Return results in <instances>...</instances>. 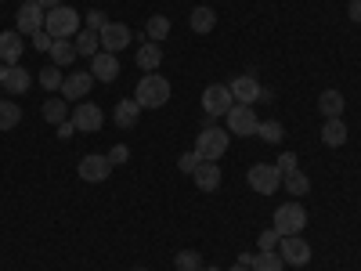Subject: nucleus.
<instances>
[{
    "instance_id": "5701e85b",
    "label": "nucleus",
    "mask_w": 361,
    "mask_h": 271,
    "mask_svg": "<svg viewBox=\"0 0 361 271\" xmlns=\"http://www.w3.org/2000/svg\"><path fill=\"white\" fill-rule=\"evenodd\" d=\"M159 62H163V51H159V44L148 40V44L137 51V66H141L145 73H156V69H159Z\"/></svg>"
},
{
    "instance_id": "1a4fd4ad",
    "label": "nucleus",
    "mask_w": 361,
    "mask_h": 271,
    "mask_svg": "<svg viewBox=\"0 0 361 271\" xmlns=\"http://www.w3.org/2000/svg\"><path fill=\"white\" fill-rule=\"evenodd\" d=\"M44 18H47V11L37 4V0H25V4L18 8V33H29V37H37L40 29H44Z\"/></svg>"
},
{
    "instance_id": "f8f14e48",
    "label": "nucleus",
    "mask_w": 361,
    "mask_h": 271,
    "mask_svg": "<svg viewBox=\"0 0 361 271\" xmlns=\"http://www.w3.org/2000/svg\"><path fill=\"white\" fill-rule=\"evenodd\" d=\"M228 90H231V98H235L238 105H253V102H260V95H264V87H260L253 76H238V80H231Z\"/></svg>"
},
{
    "instance_id": "c85d7f7f",
    "label": "nucleus",
    "mask_w": 361,
    "mask_h": 271,
    "mask_svg": "<svg viewBox=\"0 0 361 271\" xmlns=\"http://www.w3.org/2000/svg\"><path fill=\"white\" fill-rule=\"evenodd\" d=\"M250 267H253V271H282V267H286V260L279 257V250H275V253H257Z\"/></svg>"
},
{
    "instance_id": "c03bdc74",
    "label": "nucleus",
    "mask_w": 361,
    "mask_h": 271,
    "mask_svg": "<svg viewBox=\"0 0 361 271\" xmlns=\"http://www.w3.org/2000/svg\"><path fill=\"white\" fill-rule=\"evenodd\" d=\"M4 69H8V66H4V62H0V80H4Z\"/></svg>"
},
{
    "instance_id": "4c0bfd02",
    "label": "nucleus",
    "mask_w": 361,
    "mask_h": 271,
    "mask_svg": "<svg viewBox=\"0 0 361 271\" xmlns=\"http://www.w3.org/2000/svg\"><path fill=\"white\" fill-rule=\"evenodd\" d=\"M127 159H130V148H127V145H116L112 152H109V163H112V167H116V163H127Z\"/></svg>"
},
{
    "instance_id": "4468645a",
    "label": "nucleus",
    "mask_w": 361,
    "mask_h": 271,
    "mask_svg": "<svg viewBox=\"0 0 361 271\" xmlns=\"http://www.w3.org/2000/svg\"><path fill=\"white\" fill-rule=\"evenodd\" d=\"M90 87H94V76H90V69L73 73V76L62 83V98H66V102H83Z\"/></svg>"
},
{
    "instance_id": "c756f323",
    "label": "nucleus",
    "mask_w": 361,
    "mask_h": 271,
    "mask_svg": "<svg viewBox=\"0 0 361 271\" xmlns=\"http://www.w3.org/2000/svg\"><path fill=\"white\" fill-rule=\"evenodd\" d=\"M18 119H22V109L15 102H0V131L18 127Z\"/></svg>"
},
{
    "instance_id": "9d476101",
    "label": "nucleus",
    "mask_w": 361,
    "mask_h": 271,
    "mask_svg": "<svg viewBox=\"0 0 361 271\" xmlns=\"http://www.w3.org/2000/svg\"><path fill=\"white\" fill-rule=\"evenodd\" d=\"M73 124H76V131L94 134V131H102V124H105V112H102L98 105H90V102H80V105L73 109Z\"/></svg>"
},
{
    "instance_id": "a19ab883",
    "label": "nucleus",
    "mask_w": 361,
    "mask_h": 271,
    "mask_svg": "<svg viewBox=\"0 0 361 271\" xmlns=\"http://www.w3.org/2000/svg\"><path fill=\"white\" fill-rule=\"evenodd\" d=\"M347 11H350L354 22H361V0H350V8H347Z\"/></svg>"
},
{
    "instance_id": "a878e982",
    "label": "nucleus",
    "mask_w": 361,
    "mask_h": 271,
    "mask_svg": "<svg viewBox=\"0 0 361 271\" xmlns=\"http://www.w3.org/2000/svg\"><path fill=\"white\" fill-rule=\"evenodd\" d=\"M257 138L267 141V145H279V141L286 138V127L279 124V119H264V124L257 127Z\"/></svg>"
},
{
    "instance_id": "4be33fe9",
    "label": "nucleus",
    "mask_w": 361,
    "mask_h": 271,
    "mask_svg": "<svg viewBox=\"0 0 361 271\" xmlns=\"http://www.w3.org/2000/svg\"><path fill=\"white\" fill-rule=\"evenodd\" d=\"M318 109H322V116H325V119H336V116L343 112V95H340V90H322Z\"/></svg>"
},
{
    "instance_id": "473e14b6",
    "label": "nucleus",
    "mask_w": 361,
    "mask_h": 271,
    "mask_svg": "<svg viewBox=\"0 0 361 271\" xmlns=\"http://www.w3.org/2000/svg\"><path fill=\"white\" fill-rule=\"evenodd\" d=\"M173 264H177V271H199V267H202V257H199L195 250H180V253L173 257Z\"/></svg>"
},
{
    "instance_id": "b1692460",
    "label": "nucleus",
    "mask_w": 361,
    "mask_h": 271,
    "mask_svg": "<svg viewBox=\"0 0 361 271\" xmlns=\"http://www.w3.org/2000/svg\"><path fill=\"white\" fill-rule=\"evenodd\" d=\"M98 51H102V40H98V33H94V29H80V33H76V54L94 58Z\"/></svg>"
},
{
    "instance_id": "aec40b11",
    "label": "nucleus",
    "mask_w": 361,
    "mask_h": 271,
    "mask_svg": "<svg viewBox=\"0 0 361 271\" xmlns=\"http://www.w3.org/2000/svg\"><path fill=\"white\" fill-rule=\"evenodd\" d=\"M47 54H51V66H58V69H62V66H73V62H76V44H69V40H54Z\"/></svg>"
},
{
    "instance_id": "37998d69",
    "label": "nucleus",
    "mask_w": 361,
    "mask_h": 271,
    "mask_svg": "<svg viewBox=\"0 0 361 271\" xmlns=\"http://www.w3.org/2000/svg\"><path fill=\"white\" fill-rule=\"evenodd\" d=\"M231 271H253V267H250V264H235Z\"/></svg>"
},
{
    "instance_id": "7ed1b4c3",
    "label": "nucleus",
    "mask_w": 361,
    "mask_h": 271,
    "mask_svg": "<svg viewBox=\"0 0 361 271\" xmlns=\"http://www.w3.org/2000/svg\"><path fill=\"white\" fill-rule=\"evenodd\" d=\"M275 228L279 235H300L307 228V210L300 206V203H282L279 210H275Z\"/></svg>"
},
{
    "instance_id": "a211bd4d",
    "label": "nucleus",
    "mask_w": 361,
    "mask_h": 271,
    "mask_svg": "<svg viewBox=\"0 0 361 271\" xmlns=\"http://www.w3.org/2000/svg\"><path fill=\"white\" fill-rule=\"evenodd\" d=\"M29 83H33V76H29L22 66H8L4 69V80H0V87H4L8 95H25Z\"/></svg>"
},
{
    "instance_id": "ea45409f",
    "label": "nucleus",
    "mask_w": 361,
    "mask_h": 271,
    "mask_svg": "<svg viewBox=\"0 0 361 271\" xmlns=\"http://www.w3.org/2000/svg\"><path fill=\"white\" fill-rule=\"evenodd\" d=\"M33 44H37V51H51V44H54V40H51V37L44 33V29H40V33L33 37Z\"/></svg>"
},
{
    "instance_id": "2f4dec72",
    "label": "nucleus",
    "mask_w": 361,
    "mask_h": 271,
    "mask_svg": "<svg viewBox=\"0 0 361 271\" xmlns=\"http://www.w3.org/2000/svg\"><path fill=\"white\" fill-rule=\"evenodd\" d=\"M37 80H40L44 90H62V83H66V80H62V69H58V66H47Z\"/></svg>"
},
{
    "instance_id": "393cba45",
    "label": "nucleus",
    "mask_w": 361,
    "mask_h": 271,
    "mask_svg": "<svg viewBox=\"0 0 361 271\" xmlns=\"http://www.w3.org/2000/svg\"><path fill=\"white\" fill-rule=\"evenodd\" d=\"M145 33H148V40H152V44L166 40L170 37V18L166 15H152V18L145 22Z\"/></svg>"
},
{
    "instance_id": "9b49d317",
    "label": "nucleus",
    "mask_w": 361,
    "mask_h": 271,
    "mask_svg": "<svg viewBox=\"0 0 361 271\" xmlns=\"http://www.w3.org/2000/svg\"><path fill=\"white\" fill-rule=\"evenodd\" d=\"M90 76L102 80V83H112L119 76V58L112 51H98L94 58H90Z\"/></svg>"
},
{
    "instance_id": "cd10ccee",
    "label": "nucleus",
    "mask_w": 361,
    "mask_h": 271,
    "mask_svg": "<svg viewBox=\"0 0 361 271\" xmlns=\"http://www.w3.org/2000/svg\"><path fill=\"white\" fill-rule=\"evenodd\" d=\"M282 185H286V192H289V195H307V192H311L307 174H300V170L286 174V177H282Z\"/></svg>"
},
{
    "instance_id": "de8ad7c7",
    "label": "nucleus",
    "mask_w": 361,
    "mask_h": 271,
    "mask_svg": "<svg viewBox=\"0 0 361 271\" xmlns=\"http://www.w3.org/2000/svg\"><path fill=\"white\" fill-rule=\"evenodd\" d=\"M177 4H180V0H177Z\"/></svg>"
},
{
    "instance_id": "dca6fc26",
    "label": "nucleus",
    "mask_w": 361,
    "mask_h": 271,
    "mask_svg": "<svg viewBox=\"0 0 361 271\" xmlns=\"http://www.w3.org/2000/svg\"><path fill=\"white\" fill-rule=\"evenodd\" d=\"M192 177H195V188H199V192H217V188H221V167L209 163V159H202Z\"/></svg>"
},
{
    "instance_id": "412c9836",
    "label": "nucleus",
    "mask_w": 361,
    "mask_h": 271,
    "mask_svg": "<svg viewBox=\"0 0 361 271\" xmlns=\"http://www.w3.org/2000/svg\"><path fill=\"white\" fill-rule=\"evenodd\" d=\"M137 116H141V105H137L134 98H123V102L116 105V112H112V119H116L119 127H134Z\"/></svg>"
},
{
    "instance_id": "ddd939ff",
    "label": "nucleus",
    "mask_w": 361,
    "mask_h": 271,
    "mask_svg": "<svg viewBox=\"0 0 361 271\" xmlns=\"http://www.w3.org/2000/svg\"><path fill=\"white\" fill-rule=\"evenodd\" d=\"M98 40H102V51H123L127 44H130V29L123 25V22H109L102 33H98Z\"/></svg>"
},
{
    "instance_id": "a18cd8bd",
    "label": "nucleus",
    "mask_w": 361,
    "mask_h": 271,
    "mask_svg": "<svg viewBox=\"0 0 361 271\" xmlns=\"http://www.w3.org/2000/svg\"><path fill=\"white\" fill-rule=\"evenodd\" d=\"M199 271H217V267H214V264H209V267H199Z\"/></svg>"
},
{
    "instance_id": "0eeeda50",
    "label": "nucleus",
    "mask_w": 361,
    "mask_h": 271,
    "mask_svg": "<svg viewBox=\"0 0 361 271\" xmlns=\"http://www.w3.org/2000/svg\"><path fill=\"white\" fill-rule=\"evenodd\" d=\"M231 105H235V98H231V90L224 83H214V87L202 90V112L206 116H228Z\"/></svg>"
},
{
    "instance_id": "72a5a7b5",
    "label": "nucleus",
    "mask_w": 361,
    "mask_h": 271,
    "mask_svg": "<svg viewBox=\"0 0 361 271\" xmlns=\"http://www.w3.org/2000/svg\"><path fill=\"white\" fill-rule=\"evenodd\" d=\"M279 243H282V235H279L275 228L260 231V253H275V250H279Z\"/></svg>"
},
{
    "instance_id": "7c9ffc66",
    "label": "nucleus",
    "mask_w": 361,
    "mask_h": 271,
    "mask_svg": "<svg viewBox=\"0 0 361 271\" xmlns=\"http://www.w3.org/2000/svg\"><path fill=\"white\" fill-rule=\"evenodd\" d=\"M44 119L47 124H66V98H51V102H44Z\"/></svg>"
},
{
    "instance_id": "39448f33",
    "label": "nucleus",
    "mask_w": 361,
    "mask_h": 271,
    "mask_svg": "<svg viewBox=\"0 0 361 271\" xmlns=\"http://www.w3.org/2000/svg\"><path fill=\"white\" fill-rule=\"evenodd\" d=\"M195 152H199L202 159H209V163H217V159L228 152V131H221V127H206V131L195 138Z\"/></svg>"
},
{
    "instance_id": "bb28decb",
    "label": "nucleus",
    "mask_w": 361,
    "mask_h": 271,
    "mask_svg": "<svg viewBox=\"0 0 361 271\" xmlns=\"http://www.w3.org/2000/svg\"><path fill=\"white\" fill-rule=\"evenodd\" d=\"M188 22H192V29H195V33H209V29L217 25V15H214V8H195Z\"/></svg>"
},
{
    "instance_id": "f704fd0d",
    "label": "nucleus",
    "mask_w": 361,
    "mask_h": 271,
    "mask_svg": "<svg viewBox=\"0 0 361 271\" xmlns=\"http://www.w3.org/2000/svg\"><path fill=\"white\" fill-rule=\"evenodd\" d=\"M202 163V156L195 152V148H192V152H180V159H177V167H180V174H195V167Z\"/></svg>"
},
{
    "instance_id": "e433bc0d",
    "label": "nucleus",
    "mask_w": 361,
    "mask_h": 271,
    "mask_svg": "<svg viewBox=\"0 0 361 271\" xmlns=\"http://www.w3.org/2000/svg\"><path fill=\"white\" fill-rule=\"evenodd\" d=\"M275 167L282 170V177H286V174H293V170H296V152H282Z\"/></svg>"
},
{
    "instance_id": "58836bf2",
    "label": "nucleus",
    "mask_w": 361,
    "mask_h": 271,
    "mask_svg": "<svg viewBox=\"0 0 361 271\" xmlns=\"http://www.w3.org/2000/svg\"><path fill=\"white\" fill-rule=\"evenodd\" d=\"M54 131H58V138H62V141H69L76 134V124H73V119H66V124H58Z\"/></svg>"
},
{
    "instance_id": "6e6552de",
    "label": "nucleus",
    "mask_w": 361,
    "mask_h": 271,
    "mask_svg": "<svg viewBox=\"0 0 361 271\" xmlns=\"http://www.w3.org/2000/svg\"><path fill=\"white\" fill-rule=\"evenodd\" d=\"M279 257L293 267H304L311 260V246L304 243L300 235H282V243H279Z\"/></svg>"
},
{
    "instance_id": "6ab92c4d",
    "label": "nucleus",
    "mask_w": 361,
    "mask_h": 271,
    "mask_svg": "<svg viewBox=\"0 0 361 271\" xmlns=\"http://www.w3.org/2000/svg\"><path fill=\"white\" fill-rule=\"evenodd\" d=\"M322 141L329 145V148H340L343 141H347V124L336 116V119H325V127H322Z\"/></svg>"
},
{
    "instance_id": "49530a36",
    "label": "nucleus",
    "mask_w": 361,
    "mask_h": 271,
    "mask_svg": "<svg viewBox=\"0 0 361 271\" xmlns=\"http://www.w3.org/2000/svg\"><path fill=\"white\" fill-rule=\"evenodd\" d=\"M134 271H145V267H134Z\"/></svg>"
},
{
    "instance_id": "79ce46f5",
    "label": "nucleus",
    "mask_w": 361,
    "mask_h": 271,
    "mask_svg": "<svg viewBox=\"0 0 361 271\" xmlns=\"http://www.w3.org/2000/svg\"><path fill=\"white\" fill-rule=\"evenodd\" d=\"M37 4H40L44 11H51V8H58V4H62V0H37Z\"/></svg>"
},
{
    "instance_id": "f03ea898",
    "label": "nucleus",
    "mask_w": 361,
    "mask_h": 271,
    "mask_svg": "<svg viewBox=\"0 0 361 271\" xmlns=\"http://www.w3.org/2000/svg\"><path fill=\"white\" fill-rule=\"evenodd\" d=\"M44 33H47L51 40H69L73 33H80V15H76L69 4L51 8L47 18H44Z\"/></svg>"
},
{
    "instance_id": "2eb2a0df",
    "label": "nucleus",
    "mask_w": 361,
    "mask_h": 271,
    "mask_svg": "<svg viewBox=\"0 0 361 271\" xmlns=\"http://www.w3.org/2000/svg\"><path fill=\"white\" fill-rule=\"evenodd\" d=\"M109 174H112L109 156H83L80 159V177L83 181H94V185H98V181H105Z\"/></svg>"
},
{
    "instance_id": "f257e3e1",
    "label": "nucleus",
    "mask_w": 361,
    "mask_h": 271,
    "mask_svg": "<svg viewBox=\"0 0 361 271\" xmlns=\"http://www.w3.org/2000/svg\"><path fill=\"white\" fill-rule=\"evenodd\" d=\"M134 102L141 109H163L170 102V80H163L159 73H145V80H137Z\"/></svg>"
},
{
    "instance_id": "f3484780",
    "label": "nucleus",
    "mask_w": 361,
    "mask_h": 271,
    "mask_svg": "<svg viewBox=\"0 0 361 271\" xmlns=\"http://www.w3.org/2000/svg\"><path fill=\"white\" fill-rule=\"evenodd\" d=\"M22 58V33L11 29V33H0V62L4 66H18Z\"/></svg>"
},
{
    "instance_id": "423d86ee",
    "label": "nucleus",
    "mask_w": 361,
    "mask_h": 271,
    "mask_svg": "<svg viewBox=\"0 0 361 271\" xmlns=\"http://www.w3.org/2000/svg\"><path fill=\"white\" fill-rule=\"evenodd\" d=\"M257 127H260V119H257V112L250 105H231L228 109V131L231 134L250 138V134H257Z\"/></svg>"
},
{
    "instance_id": "c9c22d12",
    "label": "nucleus",
    "mask_w": 361,
    "mask_h": 271,
    "mask_svg": "<svg viewBox=\"0 0 361 271\" xmlns=\"http://www.w3.org/2000/svg\"><path fill=\"white\" fill-rule=\"evenodd\" d=\"M109 25V18H105V11H90L87 15V29H94V33H102V29Z\"/></svg>"
},
{
    "instance_id": "20e7f679",
    "label": "nucleus",
    "mask_w": 361,
    "mask_h": 271,
    "mask_svg": "<svg viewBox=\"0 0 361 271\" xmlns=\"http://www.w3.org/2000/svg\"><path fill=\"white\" fill-rule=\"evenodd\" d=\"M246 181H250V188L257 195H271V192L282 185V170L275 163H253L250 174H246Z\"/></svg>"
}]
</instances>
